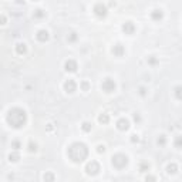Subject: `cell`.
<instances>
[{
  "mask_svg": "<svg viewBox=\"0 0 182 182\" xmlns=\"http://www.w3.org/2000/svg\"><path fill=\"white\" fill-rule=\"evenodd\" d=\"M67 155L73 162H83L84 159L88 157V148L83 142H73L68 148H67Z\"/></svg>",
  "mask_w": 182,
  "mask_h": 182,
  "instance_id": "obj_1",
  "label": "cell"
},
{
  "mask_svg": "<svg viewBox=\"0 0 182 182\" xmlns=\"http://www.w3.org/2000/svg\"><path fill=\"white\" fill-rule=\"evenodd\" d=\"M7 122L12 128H21L27 122V114L23 108H12L7 113Z\"/></svg>",
  "mask_w": 182,
  "mask_h": 182,
  "instance_id": "obj_2",
  "label": "cell"
},
{
  "mask_svg": "<svg viewBox=\"0 0 182 182\" xmlns=\"http://www.w3.org/2000/svg\"><path fill=\"white\" fill-rule=\"evenodd\" d=\"M111 164L117 169H122V168H125V166L128 165V157L124 155V154H115L111 158Z\"/></svg>",
  "mask_w": 182,
  "mask_h": 182,
  "instance_id": "obj_3",
  "label": "cell"
},
{
  "mask_svg": "<svg viewBox=\"0 0 182 182\" xmlns=\"http://www.w3.org/2000/svg\"><path fill=\"white\" fill-rule=\"evenodd\" d=\"M100 171H101V166L97 161H91V162H88L87 165H85V172L88 174V175H91V177H94V175H97Z\"/></svg>",
  "mask_w": 182,
  "mask_h": 182,
  "instance_id": "obj_4",
  "label": "cell"
},
{
  "mask_svg": "<svg viewBox=\"0 0 182 182\" xmlns=\"http://www.w3.org/2000/svg\"><path fill=\"white\" fill-rule=\"evenodd\" d=\"M101 88H102V91H105V93H114L117 88V84L115 81L113 80V78H105L104 81H102V84H101Z\"/></svg>",
  "mask_w": 182,
  "mask_h": 182,
  "instance_id": "obj_5",
  "label": "cell"
},
{
  "mask_svg": "<svg viewBox=\"0 0 182 182\" xmlns=\"http://www.w3.org/2000/svg\"><path fill=\"white\" fill-rule=\"evenodd\" d=\"M93 12H94V14H95L97 17H105L108 10H107V6H105V4H102V3H97V4L94 6Z\"/></svg>",
  "mask_w": 182,
  "mask_h": 182,
  "instance_id": "obj_6",
  "label": "cell"
},
{
  "mask_svg": "<svg viewBox=\"0 0 182 182\" xmlns=\"http://www.w3.org/2000/svg\"><path fill=\"white\" fill-rule=\"evenodd\" d=\"M117 128L120 131H128L130 130V121L127 118H120L117 121Z\"/></svg>",
  "mask_w": 182,
  "mask_h": 182,
  "instance_id": "obj_7",
  "label": "cell"
},
{
  "mask_svg": "<svg viewBox=\"0 0 182 182\" xmlns=\"http://www.w3.org/2000/svg\"><path fill=\"white\" fill-rule=\"evenodd\" d=\"M64 90H66L67 94H73V93H76V90H77V84L74 80H67L66 83H64Z\"/></svg>",
  "mask_w": 182,
  "mask_h": 182,
  "instance_id": "obj_8",
  "label": "cell"
},
{
  "mask_svg": "<svg viewBox=\"0 0 182 182\" xmlns=\"http://www.w3.org/2000/svg\"><path fill=\"white\" fill-rule=\"evenodd\" d=\"M64 68H66V71L68 73H76L77 71V68H78V64H77V61L76 60H67L66 64H64Z\"/></svg>",
  "mask_w": 182,
  "mask_h": 182,
  "instance_id": "obj_9",
  "label": "cell"
},
{
  "mask_svg": "<svg viewBox=\"0 0 182 182\" xmlns=\"http://www.w3.org/2000/svg\"><path fill=\"white\" fill-rule=\"evenodd\" d=\"M122 32L125 34H133L135 32V26H134L133 21H125L122 24Z\"/></svg>",
  "mask_w": 182,
  "mask_h": 182,
  "instance_id": "obj_10",
  "label": "cell"
},
{
  "mask_svg": "<svg viewBox=\"0 0 182 182\" xmlns=\"http://www.w3.org/2000/svg\"><path fill=\"white\" fill-rule=\"evenodd\" d=\"M50 34L47 30H40V32H37V34H36V38L38 40V41H41V43H46L47 40H49Z\"/></svg>",
  "mask_w": 182,
  "mask_h": 182,
  "instance_id": "obj_11",
  "label": "cell"
},
{
  "mask_svg": "<svg viewBox=\"0 0 182 182\" xmlns=\"http://www.w3.org/2000/svg\"><path fill=\"white\" fill-rule=\"evenodd\" d=\"M113 54L117 56V57H122V56L125 54V49H124V46H122V44H115V46L113 47Z\"/></svg>",
  "mask_w": 182,
  "mask_h": 182,
  "instance_id": "obj_12",
  "label": "cell"
},
{
  "mask_svg": "<svg viewBox=\"0 0 182 182\" xmlns=\"http://www.w3.org/2000/svg\"><path fill=\"white\" fill-rule=\"evenodd\" d=\"M162 17H164V13H162V10H161V9H157V10H154V12L151 13V19H152V20H155V21L162 20Z\"/></svg>",
  "mask_w": 182,
  "mask_h": 182,
  "instance_id": "obj_13",
  "label": "cell"
},
{
  "mask_svg": "<svg viewBox=\"0 0 182 182\" xmlns=\"http://www.w3.org/2000/svg\"><path fill=\"white\" fill-rule=\"evenodd\" d=\"M16 51H17V54L23 56V54L27 53V46L24 43H19V44H16Z\"/></svg>",
  "mask_w": 182,
  "mask_h": 182,
  "instance_id": "obj_14",
  "label": "cell"
},
{
  "mask_svg": "<svg viewBox=\"0 0 182 182\" xmlns=\"http://www.w3.org/2000/svg\"><path fill=\"white\" fill-rule=\"evenodd\" d=\"M177 171H178V165L177 164H174V162L168 164V166H166V172L168 174H177Z\"/></svg>",
  "mask_w": 182,
  "mask_h": 182,
  "instance_id": "obj_15",
  "label": "cell"
},
{
  "mask_svg": "<svg viewBox=\"0 0 182 182\" xmlns=\"http://www.w3.org/2000/svg\"><path fill=\"white\" fill-rule=\"evenodd\" d=\"M174 94L178 100H182V85H177L174 88Z\"/></svg>",
  "mask_w": 182,
  "mask_h": 182,
  "instance_id": "obj_16",
  "label": "cell"
},
{
  "mask_svg": "<svg viewBox=\"0 0 182 182\" xmlns=\"http://www.w3.org/2000/svg\"><path fill=\"white\" fill-rule=\"evenodd\" d=\"M44 16H46V12H43L41 9H37V10H34V13H33L34 19H43Z\"/></svg>",
  "mask_w": 182,
  "mask_h": 182,
  "instance_id": "obj_17",
  "label": "cell"
},
{
  "mask_svg": "<svg viewBox=\"0 0 182 182\" xmlns=\"http://www.w3.org/2000/svg\"><path fill=\"white\" fill-rule=\"evenodd\" d=\"M174 145H175V148H178V149L182 148V135L175 137V139H174Z\"/></svg>",
  "mask_w": 182,
  "mask_h": 182,
  "instance_id": "obj_18",
  "label": "cell"
},
{
  "mask_svg": "<svg viewBox=\"0 0 182 182\" xmlns=\"http://www.w3.org/2000/svg\"><path fill=\"white\" fill-rule=\"evenodd\" d=\"M98 121L101 122V124H108V121H110V117H108V114H100Z\"/></svg>",
  "mask_w": 182,
  "mask_h": 182,
  "instance_id": "obj_19",
  "label": "cell"
},
{
  "mask_svg": "<svg viewBox=\"0 0 182 182\" xmlns=\"http://www.w3.org/2000/svg\"><path fill=\"white\" fill-rule=\"evenodd\" d=\"M19 159H20V155H19L17 152H12V154L9 155V161H10V162H17Z\"/></svg>",
  "mask_w": 182,
  "mask_h": 182,
  "instance_id": "obj_20",
  "label": "cell"
},
{
  "mask_svg": "<svg viewBox=\"0 0 182 182\" xmlns=\"http://www.w3.org/2000/svg\"><path fill=\"white\" fill-rule=\"evenodd\" d=\"M148 169H149V164H148V162H145V161H144V162H141V164H139V171H141V172H147Z\"/></svg>",
  "mask_w": 182,
  "mask_h": 182,
  "instance_id": "obj_21",
  "label": "cell"
},
{
  "mask_svg": "<svg viewBox=\"0 0 182 182\" xmlns=\"http://www.w3.org/2000/svg\"><path fill=\"white\" fill-rule=\"evenodd\" d=\"M165 142H166L165 135H159V137H158V139H157V144H158V145H161V147H164V145H165Z\"/></svg>",
  "mask_w": 182,
  "mask_h": 182,
  "instance_id": "obj_22",
  "label": "cell"
},
{
  "mask_svg": "<svg viewBox=\"0 0 182 182\" xmlns=\"http://www.w3.org/2000/svg\"><path fill=\"white\" fill-rule=\"evenodd\" d=\"M56 179V177L51 174V172H47V174H44V181H49V182H53Z\"/></svg>",
  "mask_w": 182,
  "mask_h": 182,
  "instance_id": "obj_23",
  "label": "cell"
},
{
  "mask_svg": "<svg viewBox=\"0 0 182 182\" xmlns=\"http://www.w3.org/2000/svg\"><path fill=\"white\" fill-rule=\"evenodd\" d=\"M81 128H83V131H85V133H90V131H91V124L85 121V122H83Z\"/></svg>",
  "mask_w": 182,
  "mask_h": 182,
  "instance_id": "obj_24",
  "label": "cell"
},
{
  "mask_svg": "<svg viewBox=\"0 0 182 182\" xmlns=\"http://www.w3.org/2000/svg\"><path fill=\"white\" fill-rule=\"evenodd\" d=\"M29 151H30V152H36V151H37V144L33 142V141H30V142H29Z\"/></svg>",
  "mask_w": 182,
  "mask_h": 182,
  "instance_id": "obj_25",
  "label": "cell"
},
{
  "mask_svg": "<svg viewBox=\"0 0 182 182\" xmlns=\"http://www.w3.org/2000/svg\"><path fill=\"white\" fill-rule=\"evenodd\" d=\"M77 40V33H70V36H68V41L70 43H74Z\"/></svg>",
  "mask_w": 182,
  "mask_h": 182,
  "instance_id": "obj_26",
  "label": "cell"
},
{
  "mask_svg": "<svg viewBox=\"0 0 182 182\" xmlns=\"http://www.w3.org/2000/svg\"><path fill=\"white\" fill-rule=\"evenodd\" d=\"M12 148L14 149V151L20 149V141H13V142H12Z\"/></svg>",
  "mask_w": 182,
  "mask_h": 182,
  "instance_id": "obj_27",
  "label": "cell"
},
{
  "mask_svg": "<svg viewBox=\"0 0 182 182\" xmlns=\"http://www.w3.org/2000/svg\"><path fill=\"white\" fill-rule=\"evenodd\" d=\"M81 88H83V91H88L90 90V84L87 83V81H83L81 83Z\"/></svg>",
  "mask_w": 182,
  "mask_h": 182,
  "instance_id": "obj_28",
  "label": "cell"
},
{
  "mask_svg": "<svg viewBox=\"0 0 182 182\" xmlns=\"http://www.w3.org/2000/svg\"><path fill=\"white\" fill-rule=\"evenodd\" d=\"M158 63V60L154 57V56H151V57H148V64H157Z\"/></svg>",
  "mask_w": 182,
  "mask_h": 182,
  "instance_id": "obj_29",
  "label": "cell"
},
{
  "mask_svg": "<svg viewBox=\"0 0 182 182\" xmlns=\"http://www.w3.org/2000/svg\"><path fill=\"white\" fill-rule=\"evenodd\" d=\"M97 152H98V154H104V152H105V147H104V145H98V147H97Z\"/></svg>",
  "mask_w": 182,
  "mask_h": 182,
  "instance_id": "obj_30",
  "label": "cell"
},
{
  "mask_svg": "<svg viewBox=\"0 0 182 182\" xmlns=\"http://www.w3.org/2000/svg\"><path fill=\"white\" fill-rule=\"evenodd\" d=\"M134 121H135V122H139V121H141V117H139L138 113H135V114H134Z\"/></svg>",
  "mask_w": 182,
  "mask_h": 182,
  "instance_id": "obj_31",
  "label": "cell"
},
{
  "mask_svg": "<svg viewBox=\"0 0 182 182\" xmlns=\"http://www.w3.org/2000/svg\"><path fill=\"white\" fill-rule=\"evenodd\" d=\"M131 141H133V142H138V141H139V137H138L137 134H134L133 137H131Z\"/></svg>",
  "mask_w": 182,
  "mask_h": 182,
  "instance_id": "obj_32",
  "label": "cell"
},
{
  "mask_svg": "<svg viewBox=\"0 0 182 182\" xmlns=\"http://www.w3.org/2000/svg\"><path fill=\"white\" fill-rule=\"evenodd\" d=\"M145 93H147V91H145V88H144V87H141V88H139V94H141V95H145Z\"/></svg>",
  "mask_w": 182,
  "mask_h": 182,
  "instance_id": "obj_33",
  "label": "cell"
},
{
  "mask_svg": "<svg viewBox=\"0 0 182 182\" xmlns=\"http://www.w3.org/2000/svg\"><path fill=\"white\" fill-rule=\"evenodd\" d=\"M145 179H147V181H157V178H155V177H147Z\"/></svg>",
  "mask_w": 182,
  "mask_h": 182,
  "instance_id": "obj_34",
  "label": "cell"
},
{
  "mask_svg": "<svg viewBox=\"0 0 182 182\" xmlns=\"http://www.w3.org/2000/svg\"><path fill=\"white\" fill-rule=\"evenodd\" d=\"M53 130V124H47V131H51Z\"/></svg>",
  "mask_w": 182,
  "mask_h": 182,
  "instance_id": "obj_35",
  "label": "cell"
},
{
  "mask_svg": "<svg viewBox=\"0 0 182 182\" xmlns=\"http://www.w3.org/2000/svg\"><path fill=\"white\" fill-rule=\"evenodd\" d=\"M0 20H1V24H4V23H6V17H4V16L0 17Z\"/></svg>",
  "mask_w": 182,
  "mask_h": 182,
  "instance_id": "obj_36",
  "label": "cell"
},
{
  "mask_svg": "<svg viewBox=\"0 0 182 182\" xmlns=\"http://www.w3.org/2000/svg\"><path fill=\"white\" fill-rule=\"evenodd\" d=\"M17 3H19V4H23V3H24V0H16Z\"/></svg>",
  "mask_w": 182,
  "mask_h": 182,
  "instance_id": "obj_37",
  "label": "cell"
},
{
  "mask_svg": "<svg viewBox=\"0 0 182 182\" xmlns=\"http://www.w3.org/2000/svg\"><path fill=\"white\" fill-rule=\"evenodd\" d=\"M33 1H37V0H33Z\"/></svg>",
  "mask_w": 182,
  "mask_h": 182,
  "instance_id": "obj_38",
  "label": "cell"
}]
</instances>
